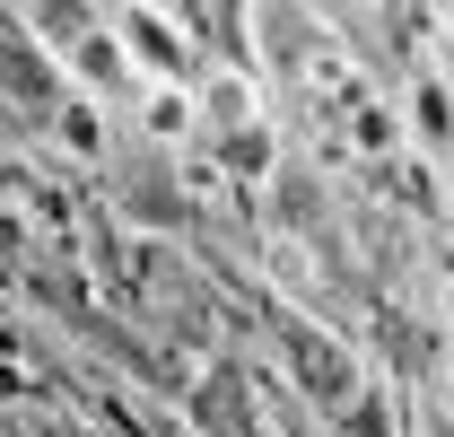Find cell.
Masks as SVG:
<instances>
[{
    "label": "cell",
    "instance_id": "3957f363",
    "mask_svg": "<svg viewBox=\"0 0 454 437\" xmlns=\"http://www.w3.org/2000/svg\"><path fill=\"white\" fill-rule=\"evenodd\" d=\"M61 140H70L79 158H97V149H106V114H97V106H70V114H61Z\"/></svg>",
    "mask_w": 454,
    "mask_h": 437
},
{
    "label": "cell",
    "instance_id": "277c9868",
    "mask_svg": "<svg viewBox=\"0 0 454 437\" xmlns=\"http://www.w3.org/2000/svg\"><path fill=\"white\" fill-rule=\"evenodd\" d=\"M394 140H402V123H394L385 106H367V114H358V149H394Z\"/></svg>",
    "mask_w": 454,
    "mask_h": 437
},
{
    "label": "cell",
    "instance_id": "6da1fadb",
    "mask_svg": "<svg viewBox=\"0 0 454 437\" xmlns=\"http://www.w3.org/2000/svg\"><path fill=\"white\" fill-rule=\"evenodd\" d=\"M140 123H149L158 140H192L201 106H192V88H149V97H140Z\"/></svg>",
    "mask_w": 454,
    "mask_h": 437
},
{
    "label": "cell",
    "instance_id": "7a4b0ae2",
    "mask_svg": "<svg viewBox=\"0 0 454 437\" xmlns=\"http://www.w3.org/2000/svg\"><path fill=\"white\" fill-rule=\"evenodd\" d=\"M219 166L227 175H271V131H227Z\"/></svg>",
    "mask_w": 454,
    "mask_h": 437
}]
</instances>
